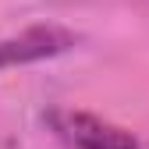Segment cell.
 Returning <instances> with one entry per match:
<instances>
[{
	"label": "cell",
	"instance_id": "cell-1",
	"mask_svg": "<svg viewBox=\"0 0 149 149\" xmlns=\"http://www.w3.org/2000/svg\"><path fill=\"white\" fill-rule=\"evenodd\" d=\"M50 121L71 149H139L132 132H124V128L110 124L103 117H92V114L64 110V114H53Z\"/></svg>",
	"mask_w": 149,
	"mask_h": 149
},
{
	"label": "cell",
	"instance_id": "cell-2",
	"mask_svg": "<svg viewBox=\"0 0 149 149\" xmlns=\"http://www.w3.org/2000/svg\"><path fill=\"white\" fill-rule=\"evenodd\" d=\"M74 46V36L61 25H32L25 32L0 39V71L14 68V64H32V61H46L57 53Z\"/></svg>",
	"mask_w": 149,
	"mask_h": 149
}]
</instances>
